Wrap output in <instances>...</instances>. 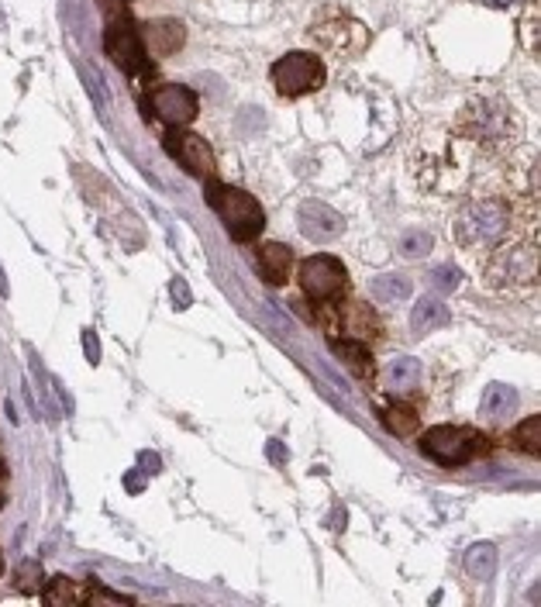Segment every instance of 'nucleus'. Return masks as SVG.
Here are the masks:
<instances>
[{
    "mask_svg": "<svg viewBox=\"0 0 541 607\" xmlns=\"http://www.w3.org/2000/svg\"><path fill=\"white\" fill-rule=\"evenodd\" d=\"M458 135L483 152H507L521 142V117L500 93H476L462 104L456 121Z\"/></svg>",
    "mask_w": 541,
    "mask_h": 607,
    "instance_id": "nucleus-1",
    "label": "nucleus"
},
{
    "mask_svg": "<svg viewBox=\"0 0 541 607\" xmlns=\"http://www.w3.org/2000/svg\"><path fill=\"white\" fill-rule=\"evenodd\" d=\"M513 228V211L500 197H476L462 204L452 221V232L462 249H497Z\"/></svg>",
    "mask_w": 541,
    "mask_h": 607,
    "instance_id": "nucleus-2",
    "label": "nucleus"
},
{
    "mask_svg": "<svg viewBox=\"0 0 541 607\" xmlns=\"http://www.w3.org/2000/svg\"><path fill=\"white\" fill-rule=\"evenodd\" d=\"M486 287L500 297H524L538 287V249L535 242H507L497 245L483 269Z\"/></svg>",
    "mask_w": 541,
    "mask_h": 607,
    "instance_id": "nucleus-3",
    "label": "nucleus"
},
{
    "mask_svg": "<svg viewBox=\"0 0 541 607\" xmlns=\"http://www.w3.org/2000/svg\"><path fill=\"white\" fill-rule=\"evenodd\" d=\"M207 204L214 207V214L221 218V225L228 228V235L235 242H252L266 228L262 204L249 190H238V187H228V183L207 180Z\"/></svg>",
    "mask_w": 541,
    "mask_h": 607,
    "instance_id": "nucleus-4",
    "label": "nucleus"
},
{
    "mask_svg": "<svg viewBox=\"0 0 541 607\" xmlns=\"http://www.w3.org/2000/svg\"><path fill=\"white\" fill-rule=\"evenodd\" d=\"M418 449L438 466H465L469 459L483 456L486 442L480 432L462 428V425H434L421 435Z\"/></svg>",
    "mask_w": 541,
    "mask_h": 607,
    "instance_id": "nucleus-5",
    "label": "nucleus"
},
{
    "mask_svg": "<svg viewBox=\"0 0 541 607\" xmlns=\"http://www.w3.org/2000/svg\"><path fill=\"white\" fill-rule=\"evenodd\" d=\"M311 38L331 56L352 59L370 45V31L362 21H355L345 11H321L311 25Z\"/></svg>",
    "mask_w": 541,
    "mask_h": 607,
    "instance_id": "nucleus-6",
    "label": "nucleus"
},
{
    "mask_svg": "<svg viewBox=\"0 0 541 607\" xmlns=\"http://www.w3.org/2000/svg\"><path fill=\"white\" fill-rule=\"evenodd\" d=\"M324 59L314 56V52H286L283 59L273 62L269 69V80L280 97H304V93H314V90L324 87Z\"/></svg>",
    "mask_w": 541,
    "mask_h": 607,
    "instance_id": "nucleus-7",
    "label": "nucleus"
},
{
    "mask_svg": "<svg viewBox=\"0 0 541 607\" xmlns=\"http://www.w3.org/2000/svg\"><path fill=\"white\" fill-rule=\"evenodd\" d=\"M104 49H107V56L115 59L124 73H131V76H142L145 69H148V52H145V45H142V35H139L135 21H131L128 14L107 18Z\"/></svg>",
    "mask_w": 541,
    "mask_h": 607,
    "instance_id": "nucleus-8",
    "label": "nucleus"
},
{
    "mask_svg": "<svg viewBox=\"0 0 541 607\" xmlns=\"http://www.w3.org/2000/svg\"><path fill=\"white\" fill-rule=\"evenodd\" d=\"M300 290L317 300V304H328V300H338L345 290H348V273L335 256H311V260L300 262Z\"/></svg>",
    "mask_w": 541,
    "mask_h": 607,
    "instance_id": "nucleus-9",
    "label": "nucleus"
},
{
    "mask_svg": "<svg viewBox=\"0 0 541 607\" xmlns=\"http://www.w3.org/2000/svg\"><path fill=\"white\" fill-rule=\"evenodd\" d=\"M148 108H152V115L159 117L163 124L183 128V124H190L197 117L200 100L197 93L190 87H183V84H159L148 93Z\"/></svg>",
    "mask_w": 541,
    "mask_h": 607,
    "instance_id": "nucleus-10",
    "label": "nucleus"
},
{
    "mask_svg": "<svg viewBox=\"0 0 541 607\" xmlns=\"http://www.w3.org/2000/svg\"><path fill=\"white\" fill-rule=\"evenodd\" d=\"M166 152L197 180H214V173H218L214 148L203 142L200 135H194V132H172V135H166Z\"/></svg>",
    "mask_w": 541,
    "mask_h": 607,
    "instance_id": "nucleus-11",
    "label": "nucleus"
},
{
    "mask_svg": "<svg viewBox=\"0 0 541 607\" xmlns=\"http://www.w3.org/2000/svg\"><path fill=\"white\" fill-rule=\"evenodd\" d=\"M342 228H345L342 214H338V211H331L328 204H321V201L300 204V232H304V238H311V242H317V245H324V242L338 238Z\"/></svg>",
    "mask_w": 541,
    "mask_h": 607,
    "instance_id": "nucleus-12",
    "label": "nucleus"
},
{
    "mask_svg": "<svg viewBox=\"0 0 541 607\" xmlns=\"http://www.w3.org/2000/svg\"><path fill=\"white\" fill-rule=\"evenodd\" d=\"M139 35H142L145 52L152 59L176 56V52L183 49V42H187V28H183L179 21H172V18H155V21H148Z\"/></svg>",
    "mask_w": 541,
    "mask_h": 607,
    "instance_id": "nucleus-13",
    "label": "nucleus"
},
{
    "mask_svg": "<svg viewBox=\"0 0 541 607\" xmlns=\"http://www.w3.org/2000/svg\"><path fill=\"white\" fill-rule=\"evenodd\" d=\"M256 269L266 284L283 287L286 280H290V273H293V252H290V245H283V242H266V245H259Z\"/></svg>",
    "mask_w": 541,
    "mask_h": 607,
    "instance_id": "nucleus-14",
    "label": "nucleus"
},
{
    "mask_svg": "<svg viewBox=\"0 0 541 607\" xmlns=\"http://www.w3.org/2000/svg\"><path fill=\"white\" fill-rule=\"evenodd\" d=\"M442 324H449V307H445V300L434 297V293L421 297V300L414 304V311H410V331H414V339H425V335H431V331L442 328Z\"/></svg>",
    "mask_w": 541,
    "mask_h": 607,
    "instance_id": "nucleus-15",
    "label": "nucleus"
},
{
    "mask_svg": "<svg viewBox=\"0 0 541 607\" xmlns=\"http://www.w3.org/2000/svg\"><path fill=\"white\" fill-rule=\"evenodd\" d=\"M418 383H421V363H418V359L397 355V359L386 363V370H383V387H386L390 394H410Z\"/></svg>",
    "mask_w": 541,
    "mask_h": 607,
    "instance_id": "nucleus-16",
    "label": "nucleus"
},
{
    "mask_svg": "<svg viewBox=\"0 0 541 607\" xmlns=\"http://www.w3.org/2000/svg\"><path fill=\"white\" fill-rule=\"evenodd\" d=\"M521 404V397H517V390L507 387V383H493V387H486L483 394V418L486 421H493V425H500V421H507L513 411Z\"/></svg>",
    "mask_w": 541,
    "mask_h": 607,
    "instance_id": "nucleus-17",
    "label": "nucleus"
},
{
    "mask_svg": "<svg viewBox=\"0 0 541 607\" xmlns=\"http://www.w3.org/2000/svg\"><path fill=\"white\" fill-rule=\"evenodd\" d=\"M342 324L352 339H362V342H370V339H376L383 331V321H379V315L372 311L370 304H348Z\"/></svg>",
    "mask_w": 541,
    "mask_h": 607,
    "instance_id": "nucleus-18",
    "label": "nucleus"
},
{
    "mask_svg": "<svg viewBox=\"0 0 541 607\" xmlns=\"http://www.w3.org/2000/svg\"><path fill=\"white\" fill-rule=\"evenodd\" d=\"M497 563H500V555H497V546L493 542H476L473 549L465 552V573L473 579H493L497 573Z\"/></svg>",
    "mask_w": 541,
    "mask_h": 607,
    "instance_id": "nucleus-19",
    "label": "nucleus"
},
{
    "mask_svg": "<svg viewBox=\"0 0 541 607\" xmlns=\"http://www.w3.org/2000/svg\"><path fill=\"white\" fill-rule=\"evenodd\" d=\"M372 297L379 300V304H403L410 293H414V287H410V280L407 276H397V273H386V276H376L370 284Z\"/></svg>",
    "mask_w": 541,
    "mask_h": 607,
    "instance_id": "nucleus-20",
    "label": "nucleus"
},
{
    "mask_svg": "<svg viewBox=\"0 0 541 607\" xmlns=\"http://www.w3.org/2000/svg\"><path fill=\"white\" fill-rule=\"evenodd\" d=\"M331 348L342 355V363L352 370V373L359 376H370L372 373V359H370V348L362 346L359 339H335Z\"/></svg>",
    "mask_w": 541,
    "mask_h": 607,
    "instance_id": "nucleus-21",
    "label": "nucleus"
},
{
    "mask_svg": "<svg viewBox=\"0 0 541 607\" xmlns=\"http://www.w3.org/2000/svg\"><path fill=\"white\" fill-rule=\"evenodd\" d=\"M383 421H386V428L397 435V438H410V435L418 432V425H421L418 411L410 404H390L383 411Z\"/></svg>",
    "mask_w": 541,
    "mask_h": 607,
    "instance_id": "nucleus-22",
    "label": "nucleus"
},
{
    "mask_svg": "<svg viewBox=\"0 0 541 607\" xmlns=\"http://www.w3.org/2000/svg\"><path fill=\"white\" fill-rule=\"evenodd\" d=\"M42 601L49 607L56 604H80V601H86V590H80V587H73V579L66 577H56L52 579V587L42 594Z\"/></svg>",
    "mask_w": 541,
    "mask_h": 607,
    "instance_id": "nucleus-23",
    "label": "nucleus"
},
{
    "mask_svg": "<svg viewBox=\"0 0 541 607\" xmlns=\"http://www.w3.org/2000/svg\"><path fill=\"white\" fill-rule=\"evenodd\" d=\"M513 445H517L521 452H528V456H538L541 452V418L538 414H531L524 425L513 428Z\"/></svg>",
    "mask_w": 541,
    "mask_h": 607,
    "instance_id": "nucleus-24",
    "label": "nucleus"
},
{
    "mask_svg": "<svg viewBox=\"0 0 541 607\" xmlns=\"http://www.w3.org/2000/svg\"><path fill=\"white\" fill-rule=\"evenodd\" d=\"M431 249H434V238L427 232H421V228L418 232H407L400 238V256L403 260H425Z\"/></svg>",
    "mask_w": 541,
    "mask_h": 607,
    "instance_id": "nucleus-25",
    "label": "nucleus"
},
{
    "mask_svg": "<svg viewBox=\"0 0 541 607\" xmlns=\"http://www.w3.org/2000/svg\"><path fill=\"white\" fill-rule=\"evenodd\" d=\"M431 284H434V290L449 293V290H456L458 284H462V273H458L456 266H438V269L431 273Z\"/></svg>",
    "mask_w": 541,
    "mask_h": 607,
    "instance_id": "nucleus-26",
    "label": "nucleus"
},
{
    "mask_svg": "<svg viewBox=\"0 0 541 607\" xmlns=\"http://www.w3.org/2000/svg\"><path fill=\"white\" fill-rule=\"evenodd\" d=\"M38 573H42V570H38V563H35V559H25V563L18 566V577H21V587H25V590H35Z\"/></svg>",
    "mask_w": 541,
    "mask_h": 607,
    "instance_id": "nucleus-27",
    "label": "nucleus"
},
{
    "mask_svg": "<svg viewBox=\"0 0 541 607\" xmlns=\"http://www.w3.org/2000/svg\"><path fill=\"white\" fill-rule=\"evenodd\" d=\"M84 346H86V359H90V366H97V363H100V346H97L93 328H84Z\"/></svg>",
    "mask_w": 541,
    "mask_h": 607,
    "instance_id": "nucleus-28",
    "label": "nucleus"
},
{
    "mask_svg": "<svg viewBox=\"0 0 541 607\" xmlns=\"http://www.w3.org/2000/svg\"><path fill=\"white\" fill-rule=\"evenodd\" d=\"M172 297H176V307H179V311H183V307H190V304H194V297H190V290H187V284H183V280H179V276H176V280H172Z\"/></svg>",
    "mask_w": 541,
    "mask_h": 607,
    "instance_id": "nucleus-29",
    "label": "nucleus"
},
{
    "mask_svg": "<svg viewBox=\"0 0 541 607\" xmlns=\"http://www.w3.org/2000/svg\"><path fill=\"white\" fill-rule=\"evenodd\" d=\"M266 456H269L273 463H286V449H283V445H280V442H276V438L269 442V449H266Z\"/></svg>",
    "mask_w": 541,
    "mask_h": 607,
    "instance_id": "nucleus-30",
    "label": "nucleus"
},
{
    "mask_svg": "<svg viewBox=\"0 0 541 607\" xmlns=\"http://www.w3.org/2000/svg\"><path fill=\"white\" fill-rule=\"evenodd\" d=\"M139 463L148 466V473H159V459H155V452H142V456H139Z\"/></svg>",
    "mask_w": 541,
    "mask_h": 607,
    "instance_id": "nucleus-31",
    "label": "nucleus"
},
{
    "mask_svg": "<svg viewBox=\"0 0 541 607\" xmlns=\"http://www.w3.org/2000/svg\"><path fill=\"white\" fill-rule=\"evenodd\" d=\"M0 483H4V463H0Z\"/></svg>",
    "mask_w": 541,
    "mask_h": 607,
    "instance_id": "nucleus-32",
    "label": "nucleus"
}]
</instances>
